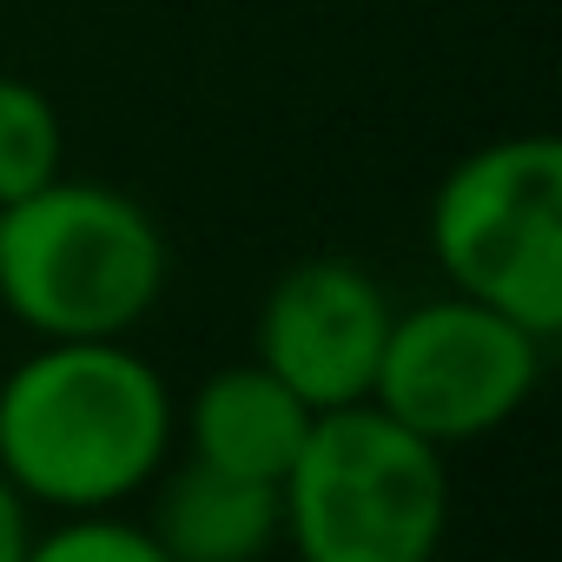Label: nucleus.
I'll list each match as a JSON object with an SVG mask.
<instances>
[{"label": "nucleus", "instance_id": "8", "mask_svg": "<svg viewBox=\"0 0 562 562\" xmlns=\"http://www.w3.org/2000/svg\"><path fill=\"white\" fill-rule=\"evenodd\" d=\"M153 536L172 562H258L278 549V483H245L205 463L159 470Z\"/></svg>", "mask_w": 562, "mask_h": 562}, {"label": "nucleus", "instance_id": "1", "mask_svg": "<svg viewBox=\"0 0 562 562\" xmlns=\"http://www.w3.org/2000/svg\"><path fill=\"white\" fill-rule=\"evenodd\" d=\"M172 443V384L126 338H54L0 378V476L34 516L126 509Z\"/></svg>", "mask_w": 562, "mask_h": 562}, {"label": "nucleus", "instance_id": "3", "mask_svg": "<svg viewBox=\"0 0 562 562\" xmlns=\"http://www.w3.org/2000/svg\"><path fill=\"white\" fill-rule=\"evenodd\" d=\"M450 509V450L364 397L312 417L278 483V542L299 562H437Z\"/></svg>", "mask_w": 562, "mask_h": 562}, {"label": "nucleus", "instance_id": "10", "mask_svg": "<svg viewBox=\"0 0 562 562\" xmlns=\"http://www.w3.org/2000/svg\"><path fill=\"white\" fill-rule=\"evenodd\" d=\"M21 562H172V555L146 522L120 509H93V516H54L47 529H34Z\"/></svg>", "mask_w": 562, "mask_h": 562}, {"label": "nucleus", "instance_id": "5", "mask_svg": "<svg viewBox=\"0 0 562 562\" xmlns=\"http://www.w3.org/2000/svg\"><path fill=\"white\" fill-rule=\"evenodd\" d=\"M542 364L549 338L463 292H443L391 318L371 404L391 411L404 430L430 437L437 450H463L522 417L542 384Z\"/></svg>", "mask_w": 562, "mask_h": 562}, {"label": "nucleus", "instance_id": "11", "mask_svg": "<svg viewBox=\"0 0 562 562\" xmlns=\"http://www.w3.org/2000/svg\"><path fill=\"white\" fill-rule=\"evenodd\" d=\"M34 542V509L14 496V483L0 476V562H21Z\"/></svg>", "mask_w": 562, "mask_h": 562}, {"label": "nucleus", "instance_id": "7", "mask_svg": "<svg viewBox=\"0 0 562 562\" xmlns=\"http://www.w3.org/2000/svg\"><path fill=\"white\" fill-rule=\"evenodd\" d=\"M312 430V411L278 384L265 364H225L212 371L192 404L179 411L186 457L245 483H285L299 443Z\"/></svg>", "mask_w": 562, "mask_h": 562}, {"label": "nucleus", "instance_id": "6", "mask_svg": "<svg viewBox=\"0 0 562 562\" xmlns=\"http://www.w3.org/2000/svg\"><path fill=\"white\" fill-rule=\"evenodd\" d=\"M391 292L358 258H299L271 278L251 325V364H265L312 417L364 404L391 338Z\"/></svg>", "mask_w": 562, "mask_h": 562}, {"label": "nucleus", "instance_id": "2", "mask_svg": "<svg viewBox=\"0 0 562 562\" xmlns=\"http://www.w3.org/2000/svg\"><path fill=\"white\" fill-rule=\"evenodd\" d=\"M166 232L120 186L60 172L0 205V312L41 345L133 338L166 299Z\"/></svg>", "mask_w": 562, "mask_h": 562}, {"label": "nucleus", "instance_id": "9", "mask_svg": "<svg viewBox=\"0 0 562 562\" xmlns=\"http://www.w3.org/2000/svg\"><path fill=\"white\" fill-rule=\"evenodd\" d=\"M60 159H67V126L54 100L21 74H0V205L60 179Z\"/></svg>", "mask_w": 562, "mask_h": 562}, {"label": "nucleus", "instance_id": "4", "mask_svg": "<svg viewBox=\"0 0 562 562\" xmlns=\"http://www.w3.org/2000/svg\"><path fill=\"white\" fill-rule=\"evenodd\" d=\"M430 258L443 285L516 318L562 331V139L509 133L463 153L430 199Z\"/></svg>", "mask_w": 562, "mask_h": 562}]
</instances>
